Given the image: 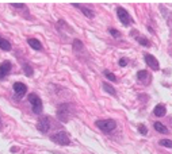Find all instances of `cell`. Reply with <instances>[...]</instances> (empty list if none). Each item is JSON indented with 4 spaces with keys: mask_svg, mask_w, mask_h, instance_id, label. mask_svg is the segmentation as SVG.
<instances>
[{
    "mask_svg": "<svg viewBox=\"0 0 172 154\" xmlns=\"http://www.w3.org/2000/svg\"><path fill=\"white\" fill-rule=\"evenodd\" d=\"M137 42L141 43V45H144V46H149V45H151V42H149L147 38H144V37H138V38H137Z\"/></svg>",
    "mask_w": 172,
    "mask_h": 154,
    "instance_id": "cell-17",
    "label": "cell"
},
{
    "mask_svg": "<svg viewBox=\"0 0 172 154\" xmlns=\"http://www.w3.org/2000/svg\"><path fill=\"white\" fill-rule=\"evenodd\" d=\"M11 72V62L6 61L0 65V78H4L8 76V73Z\"/></svg>",
    "mask_w": 172,
    "mask_h": 154,
    "instance_id": "cell-8",
    "label": "cell"
},
{
    "mask_svg": "<svg viewBox=\"0 0 172 154\" xmlns=\"http://www.w3.org/2000/svg\"><path fill=\"white\" fill-rule=\"evenodd\" d=\"M14 92H15V97H16V99H22V97L26 95V92H27V87H26L25 84H22V82H15Z\"/></svg>",
    "mask_w": 172,
    "mask_h": 154,
    "instance_id": "cell-7",
    "label": "cell"
},
{
    "mask_svg": "<svg viewBox=\"0 0 172 154\" xmlns=\"http://www.w3.org/2000/svg\"><path fill=\"white\" fill-rule=\"evenodd\" d=\"M0 49H3V50H6V51L11 50V43L7 39L2 38V37H0Z\"/></svg>",
    "mask_w": 172,
    "mask_h": 154,
    "instance_id": "cell-14",
    "label": "cell"
},
{
    "mask_svg": "<svg viewBox=\"0 0 172 154\" xmlns=\"http://www.w3.org/2000/svg\"><path fill=\"white\" fill-rule=\"evenodd\" d=\"M73 6H75V7H77V8H80L81 11H83V14L85 15V16L91 18V19H92V18H93V16H95V14H93V12H92V11H91V10L85 8V7H83V6H80V4H73Z\"/></svg>",
    "mask_w": 172,
    "mask_h": 154,
    "instance_id": "cell-13",
    "label": "cell"
},
{
    "mask_svg": "<svg viewBox=\"0 0 172 154\" xmlns=\"http://www.w3.org/2000/svg\"><path fill=\"white\" fill-rule=\"evenodd\" d=\"M95 125L98 126L102 131H104V133L113 131L115 127H117V123H115V121H113V119H102V121H96Z\"/></svg>",
    "mask_w": 172,
    "mask_h": 154,
    "instance_id": "cell-1",
    "label": "cell"
},
{
    "mask_svg": "<svg viewBox=\"0 0 172 154\" xmlns=\"http://www.w3.org/2000/svg\"><path fill=\"white\" fill-rule=\"evenodd\" d=\"M103 89H104L106 92L110 93V95H115V93H117V92H115V89L111 87V85H108L107 82H104V84H103Z\"/></svg>",
    "mask_w": 172,
    "mask_h": 154,
    "instance_id": "cell-15",
    "label": "cell"
},
{
    "mask_svg": "<svg viewBox=\"0 0 172 154\" xmlns=\"http://www.w3.org/2000/svg\"><path fill=\"white\" fill-rule=\"evenodd\" d=\"M27 43L31 46L34 50H42V45H41V42L38 39H35V38H30L27 41Z\"/></svg>",
    "mask_w": 172,
    "mask_h": 154,
    "instance_id": "cell-11",
    "label": "cell"
},
{
    "mask_svg": "<svg viewBox=\"0 0 172 154\" xmlns=\"http://www.w3.org/2000/svg\"><path fill=\"white\" fill-rule=\"evenodd\" d=\"M145 61H147V64L149 66L152 68V69H155V70H159V62H157V59H156L155 57H153L152 54H145Z\"/></svg>",
    "mask_w": 172,
    "mask_h": 154,
    "instance_id": "cell-9",
    "label": "cell"
},
{
    "mask_svg": "<svg viewBox=\"0 0 172 154\" xmlns=\"http://www.w3.org/2000/svg\"><path fill=\"white\" fill-rule=\"evenodd\" d=\"M73 47H75V49L79 47L77 50H80V49H83V43H81L79 39H76V41H73Z\"/></svg>",
    "mask_w": 172,
    "mask_h": 154,
    "instance_id": "cell-21",
    "label": "cell"
},
{
    "mask_svg": "<svg viewBox=\"0 0 172 154\" xmlns=\"http://www.w3.org/2000/svg\"><path fill=\"white\" fill-rule=\"evenodd\" d=\"M126 64H128L126 58H121V59H119V66H126Z\"/></svg>",
    "mask_w": 172,
    "mask_h": 154,
    "instance_id": "cell-25",
    "label": "cell"
},
{
    "mask_svg": "<svg viewBox=\"0 0 172 154\" xmlns=\"http://www.w3.org/2000/svg\"><path fill=\"white\" fill-rule=\"evenodd\" d=\"M117 14H118V19L121 20L122 24L129 26L133 22L132 18H130V15H129V12L125 8H122V7H118V8H117Z\"/></svg>",
    "mask_w": 172,
    "mask_h": 154,
    "instance_id": "cell-4",
    "label": "cell"
},
{
    "mask_svg": "<svg viewBox=\"0 0 172 154\" xmlns=\"http://www.w3.org/2000/svg\"><path fill=\"white\" fill-rule=\"evenodd\" d=\"M50 139L53 142H56V143H58V145H62V146H66V145L70 143L69 137H68V134H66L65 131H60V133L52 135Z\"/></svg>",
    "mask_w": 172,
    "mask_h": 154,
    "instance_id": "cell-3",
    "label": "cell"
},
{
    "mask_svg": "<svg viewBox=\"0 0 172 154\" xmlns=\"http://www.w3.org/2000/svg\"><path fill=\"white\" fill-rule=\"evenodd\" d=\"M29 101H30V104H31V108H33L34 114H41V112H42V100H41L35 93H30Z\"/></svg>",
    "mask_w": 172,
    "mask_h": 154,
    "instance_id": "cell-2",
    "label": "cell"
},
{
    "mask_svg": "<svg viewBox=\"0 0 172 154\" xmlns=\"http://www.w3.org/2000/svg\"><path fill=\"white\" fill-rule=\"evenodd\" d=\"M138 131H140V133L143 134V135H147V134H148V129H147V127H145L144 125H141L140 127H138Z\"/></svg>",
    "mask_w": 172,
    "mask_h": 154,
    "instance_id": "cell-22",
    "label": "cell"
},
{
    "mask_svg": "<svg viewBox=\"0 0 172 154\" xmlns=\"http://www.w3.org/2000/svg\"><path fill=\"white\" fill-rule=\"evenodd\" d=\"M68 108H70L69 104H62V106L58 107V111H57V116L61 122H68L69 121V115L68 114Z\"/></svg>",
    "mask_w": 172,
    "mask_h": 154,
    "instance_id": "cell-5",
    "label": "cell"
},
{
    "mask_svg": "<svg viewBox=\"0 0 172 154\" xmlns=\"http://www.w3.org/2000/svg\"><path fill=\"white\" fill-rule=\"evenodd\" d=\"M37 129L41 133H48L50 129V119L48 118V116H43V118H41L38 123H37Z\"/></svg>",
    "mask_w": 172,
    "mask_h": 154,
    "instance_id": "cell-6",
    "label": "cell"
},
{
    "mask_svg": "<svg viewBox=\"0 0 172 154\" xmlns=\"http://www.w3.org/2000/svg\"><path fill=\"white\" fill-rule=\"evenodd\" d=\"M160 145L165 146V147H172V141H170V139H161V141H160Z\"/></svg>",
    "mask_w": 172,
    "mask_h": 154,
    "instance_id": "cell-18",
    "label": "cell"
},
{
    "mask_svg": "<svg viewBox=\"0 0 172 154\" xmlns=\"http://www.w3.org/2000/svg\"><path fill=\"white\" fill-rule=\"evenodd\" d=\"M153 127H155V130L157 131V133H161V134H167L168 133V129L160 122H156L155 125H153Z\"/></svg>",
    "mask_w": 172,
    "mask_h": 154,
    "instance_id": "cell-12",
    "label": "cell"
},
{
    "mask_svg": "<svg viewBox=\"0 0 172 154\" xmlns=\"http://www.w3.org/2000/svg\"><path fill=\"white\" fill-rule=\"evenodd\" d=\"M153 114L157 116V118H161V116H164V115L167 114V110H165V107H164L163 104H159V106L155 107V110H153Z\"/></svg>",
    "mask_w": 172,
    "mask_h": 154,
    "instance_id": "cell-10",
    "label": "cell"
},
{
    "mask_svg": "<svg viewBox=\"0 0 172 154\" xmlns=\"http://www.w3.org/2000/svg\"><path fill=\"white\" fill-rule=\"evenodd\" d=\"M11 6L15 7V8H23V7H25V4H20V3H12Z\"/></svg>",
    "mask_w": 172,
    "mask_h": 154,
    "instance_id": "cell-24",
    "label": "cell"
},
{
    "mask_svg": "<svg viewBox=\"0 0 172 154\" xmlns=\"http://www.w3.org/2000/svg\"><path fill=\"white\" fill-rule=\"evenodd\" d=\"M25 73L27 74V76H31V74H33V69H31V66H30L29 64H25Z\"/></svg>",
    "mask_w": 172,
    "mask_h": 154,
    "instance_id": "cell-20",
    "label": "cell"
},
{
    "mask_svg": "<svg viewBox=\"0 0 172 154\" xmlns=\"http://www.w3.org/2000/svg\"><path fill=\"white\" fill-rule=\"evenodd\" d=\"M104 76H106L110 81H117V77H115V74L114 73H111V72H108V70H104Z\"/></svg>",
    "mask_w": 172,
    "mask_h": 154,
    "instance_id": "cell-16",
    "label": "cell"
},
{
    "mask_svg": "<svg viewBox=\"0 0 172 154\" xmlns=\"http://www.w3.org/2000/svg\"><path fill=\"white\" fill-rule=\"evenodd\" d=\"M0 129H2V121H0Z\"/></svg>",
    "mask_w": 172,
    "mask_h": 154,
    "instance_id": "cell-26",
    "label": "cell"
},
{
    "mask_svg": "<svg viewBox=\"0 0 172 154\" xmlns=\"http://www.w3.org/2000/svg\"><path fill=\"white\" fill-rule=\"evenodd\" d=\"M148 76V73H147V70H140V72L137 73V78L138 80H144L145 77Z\"/></svg>",
    "mask_w": 172,
    "mask_h": 154,
    "instance_id": "cell-19",
    "label": "cell"
},
{
    "mask_svg": "<svg viewBox=\"0 0 172 154\" xmlns=\"http://www.w3.org/2000/svg\"><path fill=\"white\" fill-rule=\"evenodd\" d=\"M110 34H111V35H114L115 38H119V37H121L119 31H117V30H114V29H110Z\"/></svg>",
    "mask_w": 172,
    "mask_h": 154,
    "instance_id": "cell-23",
    "label": "cell"
}]
</instances>
